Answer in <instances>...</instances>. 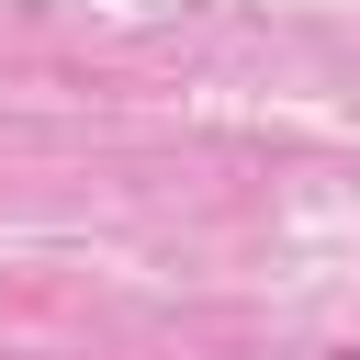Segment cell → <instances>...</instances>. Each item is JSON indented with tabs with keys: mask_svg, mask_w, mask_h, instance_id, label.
I'll return each mask as SVG.
<instances>
[{
	"mask_svg": "<svg viewBox=\"0 0 360 360\" xmlns=\"http://www.w3.org/2000/svg\"><path fill=\"white\" fill-rule=\"evenodd\" d=\"M326 360H360V349H326Z\"/></svg>",
	"mask_w": 360,
	"mask_h": 360,
	"instance_id": "6da1fadb",
	"label": "cell"
}]
</instances>
